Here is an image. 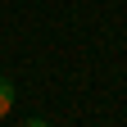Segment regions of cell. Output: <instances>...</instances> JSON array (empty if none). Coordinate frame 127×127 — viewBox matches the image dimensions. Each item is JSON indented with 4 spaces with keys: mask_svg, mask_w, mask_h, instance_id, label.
<instances>
[{
    "mask_svg": "<svg viewBox=\"0 0 127 127\" xmlns=\"http://www.w3.org/2000/svg\"><path fill=\"white\" fill-rule=\"evenodd\" d=\"M9 109H14V82H9V77H0V118H5Z\"/></svg>",
    "mask_w": 127,
    "mask_h": 127,
    "instance_id": "1",
    "label": "cell"
},
{
    "mask_svg": "<svg viewBox=\"0 0 127 127\" xmlns=\"http://www.w3.org/2000/svg\"><path fill=\"white\" fill-rule=\"evenodd\" d=\"M23 127H50V123H41V118H27V123H23Z\"/></svg>",
    "mask_w": 127,
    "mask_h": 127,
    "instance_id": "2",
    "label": "cell"
}]
</instances>
